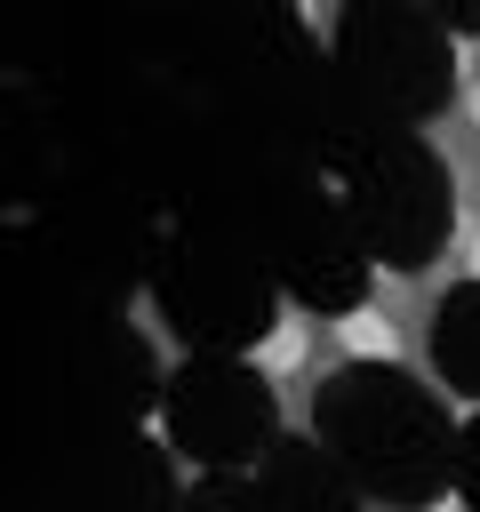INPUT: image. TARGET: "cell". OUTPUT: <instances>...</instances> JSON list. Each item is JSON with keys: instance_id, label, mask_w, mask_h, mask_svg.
<instances>
[{"instance_id": "obj_1", "label": "cell", "mask_w": 480, "mask_h": 512, "mask_svg": "<svg viewBox=\"0 0 480 512\" xmlns=\"http://www.w3.org/2000/svg\"><path fill=\"white\" fill-rule=\"evenodd\" d=\"M336 352L344 360H400L408 344H400V320L384 312V304H352V312H336Z\"/></svg>"}, {"instance_id": "obj_2", "label": "cell", "mask_w": 480, "mask_h": 512, "mask_svg": "<svg viewBox=\"0 0 480 512\" xmlns=\"http://www.w3.org/2000/svg\"><path fill=\"white\" fill-rule=\"evenodd\" d=\"M296 344H304V320H288V328H280V336L256 352V368H288V360H296Z\"/></svg>"}, {"instance_id": "obj_3", "label": "cell", "mask_w": 480, "mask_h": 512, "mask_svg": "<svg viewBox=\"0 0 480 512\" xmlns=\"http://www.w3.org/2000/svg\"><path fill=\"white\" fill-rule=\"evenodd\" d=\"M464 128H472V144H480V72L464 80Z\"/></svg>"}, {"instance_id": "obj_4", "label": "cell", "mask_w": 480, "mask_h": 512, "mask_svg": "<svg viewBox=\"0 0 480 512\" xmlns=\"http://www.w3.org/2000/svg\"><path fill=\"white\" fill-rule=\"evenodd\" d=\"M464 272H480V224L464 232Z\"/></svg>"}]
</instances>
